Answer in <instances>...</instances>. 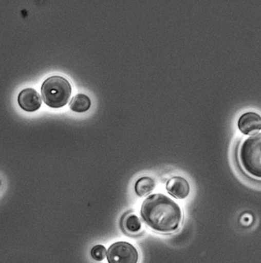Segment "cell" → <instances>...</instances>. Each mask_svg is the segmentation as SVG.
<instances>
[{
	"instance_id": "cell-1",
	"label": "cell",
	"mask_w": 261,
	"mask_h": 263,
	"mask_svg": "<svg viewBox=\"0 0 261 263\" xmlns=\"http://www.w3.org/2000/svg\"><path fill=\"white\" fill-rule=\"evenodd\" d=\"M140 214L146 225L159 233H174L183 221L180 205L164 194H153L146 197L142 203Z\"/></svg>"
},
{
	"instance_id": "cell-2",
	"label": "cell",
	"mask_w": 261,
	"mask_h": 263,
	"mask_svg": "<svg viewBox=\"0 0 261 263\" xmlns=\"http://www.w3.org/2000/svg\"><path fill=\"white\" fill-rule=\"evenodd\" d=\"M237 159L246 175L261 181V132L242 141L237 150Z\"/></svg>"
},
{
	"instance_id": "cell-3",
	"label": "cell",
	"mask_w": 261,
	"mask_h": 263,
	"mask_svg": "<svg viewBox=\"0 0 261 263\" xmlns=\"http://www.w3.org/2000/svg\"><path fill=\"white\" fill-rule=\"evenodd\" d=\"M41 92L45 104L53 108L62 107L71 97V85L64 77L53 75L42 83Z\"/></svg>"
},
{
	"instance_id": "cell-4",
	"label": "cell",
	"mask_w": 261,
	"mask_h": 263,
	"mask_svg": "<svg viewBox=\"0 0 261 263\" xmlns=\"http://www.w3.org/2000/svg\"><path fill=\"white\" fill-rule=\"evenodd\" d=\"M107 258L109 263H137L139 253L132 244L120 241L109 247Z\"/></svg>"
},
{
	"instance_id": "cell-5",
	"label": "cell",
	"mask_w": 261,
	"mask_h": 263,
	"mask_svg": "<svg viewBox=\"0 0 261 263\" xmlns=\"http://www.w3.org/2000/svg\"><path fill=\"white\" fill-rule=\"evenodd\" d=\"M18 103L24 110L33 112L42 105L40 95L32 87L23 89L18 95Z\"/></svg>"
},
{
	"instance_id": "cell-6",
	"label": "cell",
	"mask_w": 261,
	"mask_h": 263,
	"mask_svg": "<svg viewBox=\"0 0 261 263\" xmlns=\"http://www.w3.org/2000/svg\"><path fill=\"white\" fill-rule=\"evenodd\" d=\"M166 190L175 198L184 200L190 194V184L183 177L174 176L167 181Z\"/></svg>"
},
{
	"instance_id": "cell-7",
	"label": "cell",
	"mask_w": 261,
	"mask_h": 263,
	"mask_svg": "<svg viewBox=\"0 0 261 263\" xmlns=\"http://www.w3.org/2000/svg\"><path fill=\"white\" fill-rule=\"evenodd\" d=\"M239 130L243 134L248 135L261 129V116L255 112H245L237 122Z\"/></svg>"
},
{
	"instance_id": "cell-8",
	"label": "cell",
	"mask_w": 261,
	"mask_h": 263,
	"mask_svg": "<svg viewBox=\"0 0 261 263\" xmlns=\"http://www.w3.org/2000/svg\"><path fill=\"white\" fill-rule=\"evenodd\" d=\"M91 105V100L84 93H78L71 99L69 103L70 109L74 112H82L88 110Z\"/></svg>"
},
{
	"instance_id": "cell-9",
	"label": "cell",
	"mask_w": 261,
	"mask_h": 263,
	"mask_svg": "<svg viewBox=\"0 0 261 263\" xmlns=\"http://www.w3.org/2000/svg\"><path fill=\"white\" fill-rule=\"evenodd\" d=\"M155 181L150 177L144 176L139 178L135 184V192L139 197H144L153 192L155 189Z\"/></svg>"
},
{
	"instance_id": "cell-10",
	"label": "cell",
	"mask_w": 261,
	"mask_h": 263,
	"mask_svg": "<svg viewBox=\"0 0 261 263\" xmlns=\"http://www.w3.org/2000/svg\"><path fill=\"white\" fill-rule=\"evenodd\" d=\"M125 230L130 233H137L141 230L142 223L140 219L134 214H129L123 221Z\"/></svg>"
},
{
	"instance_id": "cell-11",
	"label": "cell",
	"mask_w": 261,
	"mask_h": 263,
	"mask_svg": "<svg viewBox=\"0 0 261 263\" xmlns=\"http://www.w3.org/2000/svg\"><path fill=\"white\" fill-rule=\"evenodd\" d=\"M107 254L106 248L103 245L95 246L90 251L92 258L96 261L104 260Z\"/></svg>"
}]
</instances>
